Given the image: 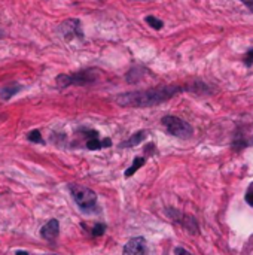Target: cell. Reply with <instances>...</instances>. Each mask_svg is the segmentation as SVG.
Instances as JSON below:
<instances>
[{
    "label": "cell",
    "mask_w": 253,
    "mask_h": 255,
    "mask_svg": "<svg viewBox=\"0 0 253 255\" xmlns=\"http://www.w3.org/2000/svg\"><path fill=\"white\" fill-rule=\"evenodd\" d=\"M146 136H148V133L146 131H143V130H140V131H137L135 134H133L128 141H125L121 146L122 148H130V146H135V145H139L140 142H143L145 139H146Z\"/></svg>",
    "instance_id": "cell-9"
},
{
    "label": "cell",
    "mask_w": 253,
    "mask_h": 255,
    "mask_svg": "<svg viewBox=\"0 0 253 255\" xmlns=\"http://www.w3.org/2000/svg\"><path fill=\"white\" fill-rule=\"evenodd\" d=\"M234 142L237 145H240V148L253 145V126L241 127L237 133V137H236Z\"/></svg>",
    "instance_id": "cell-7"
},
{
    "label": "cell",
    "mask_w": 253,
    "mask_h": 255,
    "mask_svg": "<svg viewBox=\"0 0 253 255\" xmlns=\"http://www.w3.org/2000/svg\"><path fill=\"white\" fill-rule=\"evenodd\" d=\"M183 88L179 85H165L158 88H149L142 91L125 93L116 97V103L124 108H150L155 105H160L178 93H182Z\"/></svg>",
    "instance_id": "cell-1"
},
{
    "label": "cell",
    "mask_w": 253,
    "mask_h": 255,
    "mask_svg": "<svg viewBox=\"0 0 253 255\" xmlns=\"http://www.w3.org/2000/svg\"><path fill=\"white\" fill-rule=\"evenodd\" d=\"M246 202L250 205V206H253V182L249 185V188H247V192H246Z\"/></svg>",
    "instance_id": "cell-15"
},
{
    "label": "cell",
    "mask_w": 253,
    "mask_h": 255,
    "mask_svg": "<svg viewBox=\"0 0 253 255\" xmlns=\"http://www.w3.org/2000/svg\"><path fill=\"white\" fill-rule=\"evenodd\" d=\"M146 242L143 238H134L124 246L122 255H145L146 251Z\"/></svg>",
    "instance_id": "cell-6"
},
{
    "label": "cell",
    "mask_w": 253,
    "mask_h": 255,
    "mask_svg": "<svg viewBox=\"0 0 253 255\" xmlns=\"http://www.w3.org/2000/svg\"><path fill=\"white\" fill-rule=\"evenodd\" d=\"M110 145H112V142H110L109 139H104L103 142H100V141H99V136H97V137H91V139H88V142H87V148L91 149V151L102 149V148L110 146Z\"/></svg>",
    "instance_id": "cell-11"
},
{
    "label": "cell",
    "mask_w": 253,
    "mask_h": 255,
    "mask_svg": "<svg viewBox=\"0 0 253 255\" xmlns=\"http://www.w3.org/2000/svg\"><path fill=\"white\" fill-rule=\"evenodd\" d=\"M16 255H29V252H26V251H18Z\"/></svg>",
    "instance_id": "cell-20"
},
{
    "label": "cell",
    "mask_w": 253,
    "mask_h": 255,
    "mask_svg": "<svg viewBox=\"0 0 253 255\" xmlns=\"http://www.w3.org/2000/svg\"><path fill=\"white\" fill-rule=\"evenodd\" d=\"M29 141L30 142H34V143H42L44 139H42V136H41V131L39 130H33L31 133H29Z\"/></svg>",
    "instance_id": "cell-14"
},
{
    "label": "cell",
    "mask_w": 253,
    "mask_h": 255,
    "mask_svg": "<svg viewBox=\"0 0 253 255\" xmlns=\"http://www.w3.org/2000/svg\"><path fill=\"white\" fill-rule=\"evenodd\" d=\"M104 230H106V227L103 224H97L92 230V234L94 236H102V234L104 233Z\"/></svg>",
    "instance_id": "cell-17"
},
{
    "label": "cell",
    "mask_w": 253,
    "mask_h": 255,
    "mask_svg": "<svg viewBox=\"0 0 253 255\" xmlns=\"http://www.w3.org/2000/svg\"><path fill=\"white\" fill-rule=\"evenodd\" d=\"M145 163H146V159H143V157H137V159H134L133 164H131V166L127 169V172H125V176H127V178H130L131 175H134V173L137 172Z\"/></svg>",
    "instance_id": "cell-12"
},
{
    "label": "cell",
    "mask_w": 253,
    "mask_h": 255,
    "mask_svg": "<svg viewBox=\"0 0 253 255\" xmlns=\"http://www.w3.org/2000/svg\"><path fill=\"white\" fill-rule=\"evenodd\" d=\"M58 231H60V224H58L57 220H51L48 221L42 228H41V234L42 238L46 240H52L58 236Z\"/></svg>",
    "instance_id": "cell-8"
},
{
    "label": "cell",
    "mask_w": 253,
    "mask_h": 255,
    "mask_svg": "<svg viewBox=\"0 0 253 255\" xmlns=\"http://www.w3.org/2000/svg\"><path fill=\"white\" fill-rule=\"evenodd\" d=\"M60 33L63 34L66 41H70L72 37H82L81 21H77V19H67V21H64L60 26Z\"/></svg>",
    "instance_id": "cell-5"
},
{
    "label": "cell",
    "mask_w": 253,
    "mask_h": 255,
    "mask_svg": "<svg viewBox=\"0 0 253 255\" xmlns=\"http://www.w3.org/2000/svg\"><path fill=\"white\" fill-rule=\"evenodd\" d=\"M0 37H2V33H0Z\"/></svg>",
    "instance_id": "cell-21"
},
{
    "label": "cell",
    "mask_w": 253,
    "mask_h": 255,
    "mask_svg": "<svg viewBox=\"0 0 253 255\" xmlns=\"http://www.w3.org/2000/svg\"><path fill=\"white\" fill-rule=\"evenodd\" d=\"M174 254H176V255H192L191 252H188L183 248H176V249H174Z\"/></svg>",
    "instance_id": "cell-19"
},
{
    "label": "cell",
    "mask_w": 253,
    "mask_h": 255,
    "mask_svg": "<svg viewBox=\"0 0 253 255\" xmlns=\"http://www.w3.org/2000/svg\"><path fill=\"white\" fill-rule=\"evenodd\" d=\"M240 2L249 9V11H252L253 12V0H240Z\"/></svg>",
    "instance_id": "cell-18"
},
{
    "label": "cell",
    "mask_w": 253,
    "mask_h": 255,
    "mask_svg": "<svg viewBox=\"0 0 253 255\" xmlns=\"http://www.w3.org/2000/svg\"><path fill=\"white\" fill-rule=\"evenodd\" d=\"M244 64L246 66H252L253 64V49H249L244 55Z\"/></svg>",
    "instance_id": "cell-16"
},
{
    "label": "cell",
    "mask_w": 253,
    "mask_h": 255,
    "mask_svg": "<svg viewBox=\"0 0 253 255\" xmlns=\"http://www.w3.org/2000/svg\"><path fill=\"white\" fill-rule=\"evenodd\" d=\"M70 192L73 195L74 202L77 203V206L82 207V209H91L97 203V194L92 190H89L84 185L72 184L70 185Z\"/></svg>",
    "instance_id": "cell-4"
},
{
    "label": "cell",
    "mask_w": 253,
    "mask_h": 255,
    "mask_svg": "<svg viewBox=\"0 0 253 255\" xmlns=\"http://www.w3.org/2000/svg\"><path fill=\"white\" fill-rule=\"evenodd\" d=\"M146 23H148L152 29H155V30H161V29L164 27V24H163L161 19L155 18V16H152V15L146 16Z\"/></svg>",
    "instance_id": "cell-13"
},
{
    "label": "cell",
    "mask_w": 253,
    "mask_h": 255,
    "mask_svg": "<svg viewBox=\"0 0 253 255\" xmlns=\"http://www.w3.org/2000/svg\"><path fill=\"white\" fill-rule=\"evenodd\" d=\"M163 126L167 128V131L176 137H180V139H189V137L193 134V128L189 123H186L185 120H180L178 116H164L163 118Z\"/></svg>",
    "instance_id": "cell-3"
},
{
    "label": "cell",
    "mask_w": 253,
    "mask_h": 255,
    "mask_svg": "<svg viewBox=\"0 0 253 255\" xmlns=\"http://www.w3.org/2000/svg\"><path fill=\"white\" fill-rule=\"evenodd\" d=\"M23 87L18 85V84H9L6 87H3L2 90H0V97H2V100H9L12 96H15L19 90H21Z\"/></svg>",
    "instance_id": "cell-10"
},
{
    "label": "cell",
    "mask_w": 253,
    "mask_h": 255,
    "mask_svg": "<svg viewBox=\"0 0 253 255\" xmlns=\"http://www.w3.org/2000/svg\"><path fill=\"white\" fill-rule=\"evenodd\" d=\"M97 70H81V72H76L73 75H58L57 76V87L60 88H66L70 85H87V84H92L97 81Z\"/></svg>",
    "instance_id": "cell-2"
}]
</instances>
